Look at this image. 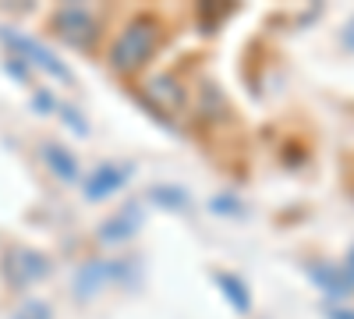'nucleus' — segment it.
<instances>
[{"label": "nucleus", "instance_id": "1", "mask_svg": "<svg viewBox=\"0 0 354 319\" xmlns=\"http://www.w3.org/2000/svg\"><path fill=\"white\" fill-rule=\"evenodd\" d=\"M156 39H160V28H156L153 18H135V21H128V28H124V33L113 39V46H110V64H113L117 71H138V68L153 57Z\"/></svg>", "mask_w": 354, "mask_h": 319}, {"label": "nucleus", "instance_id": "2", "mask_svg": "<svg viewBox=\"0 0 354 319\" xmlns=\"http://www.w3.org/2000/svg\"><path fill=\"white\" fill-rule=\"evenodd\" d=\"M0 39H4V43L11 46V53H15V57H21V61H28V64L43 68L46 75L61 78V82H71V71L61 64V57H57L53 50H46V46H39L36 39L18 36V33H11V28H0Z\"/></svg>", "mask_w": 354, "mask_h": 319}, {"label": "nucleus", "instance_id": "3", "mask_svg": "<svg viewBox=\"0 0 354 319\" xmlns=\"http://www.w3.org/2000/svg\"><path fill=\"white\" fill-rule=\"evenodd\" d=\"M53 33L61 36L64 43H71V46H88V43L96 39L100 25H96L93 11L71 4V8H61V11L53 15Z\"/></svg>", "mask_w": 354, "mask_h": 319}, {"label": "nucleus", "instance_id": "4", "mask_svg": "<svg viewBox=\"0 0 354 319\" xmlns=\"http://www.w3.org/2000/svg\"><path fill=\"white\" fill-rule=\"evenodd\" d=\"M128 277H131V270L121 259H93V263H85L78 270V295L88 298V295H96L100 287H106L113 280H128Z\"/></svg>", "mask_w": 354, "mask_h": 319}, {"label": "nucleus", "instance_id": "5", "mask_svg": "<svg viewBox=\"0 0 354 319\" xmlns=\"http://www.w3.org/2000/svg\"><path fill=\"white\" fill-rule=\"evenodd\" d=\"M4 273L11 284L25 287V284H36L50 273V259L43 252H32V248H15L4 263Z\"/></svg>", "mask_w": 354, "mask_h": 319}, {"label": "nucleus", "instance_id": "6", "mask_svg": "<svg viewBox=\"0 0 354 319\" xmlns=\"http://www.w3.org/2000/svg\"><path fill=\"white\" fill-rule=\"evenodd\" d=\"M128 178H131V167H124V163H103V167H96L93 174H88L85 195L93 202H100V199L113 195L121 185H128Z\"/></svg>", "mask_w": 354, "mask_h": 319}, {"label": "nucleus", "instance_id": "7", "mask_svg": "<svg viewBox=\"0 0 354 319\" xmlns=\"http://www.w3.org/2000/svg\"><path fill=\"white\" fill-rule=\"evenodd\" d=\"M145 96L153 100V107H156L160 113H167V121L177 118V113H181V107H185V89H181V85H177L170 75L149 78V85H145Z\"/></svg>", "mask_w": 354, "mask_h": 319}, {"label": "nucleus", "instance_id": "8", "mask_svg": "<svg viewBox=\"0 0 354 319\" xmlns=\"http://www.w3.org/2000/svg\"><path fill=\"white\" fill-rule=\"evenodd\" d=\"M138 224H142V206H124L113 220H106L100 227V238L103 241H124V238H131L138 230Z\"/></svg>", "mask_w": 354, "mask_h": 319}, {"label": "nucleus", "instance_id": "9", "mask_svg": "<svg viewBox=\"0 0 354 319\" xmlns=\"http://www.w3.org/2000/svg\"><path fill=\"white\" fill-rule=\"evenodd\" d=\"M312 280L322 287V291H330V295H351L354 291V273L351 270H337V266H308Z\"/></svg>", "mask_w": 354, "mask_h": 319}, {"label": "nucleus", "instance_id": "10", "mask_svg": "<svg viewBox=\"0 0 354 319\" xmlns=\"http://www.w3.org/2000/svg\"><path fill=\"white\" fill-rule=\"evenodd\" d=\"M43 163H46L61 181H78V160H75L64 146H57V142H46V146H43Z\"/></svg>", "mask_w": 354, "mask_h": 319}, {"label": "nucleus", "instance_id": "11", "mask_svg": "<svg viewBox=\"0 0 354 319\" xmlns=\"http://www.w3.org/2000/svg\"><path fill=\"white\" fill-rule=\"evenodd\" d=\"M216 280L223 284V295L234 302V309L248 312V291H245V284H241L238 277H230V273H216Z\"/></svg>", "mask_w": 354, "mask_h": 319}, {"label": "nucleus", "instance_id": "12", "mask_svg": "<svg viewBox=\"0 0 354 319\" xmlns=\"http://www.w3.org/2000/svg\"><path fill=\"white\" fill-rule=\"evenodd\" d=\"M15 319H50V309H46L43 302H25V305L15 312Z\"/></svg>", "mask_w": 354, "mask_h": 319}, {"label": "nucleus", "instance_id": "13", "mask_svg": "<svg viewBox=\"0 0 354 319\" xmlns=\"http://www.w3.org/2000/svg\"><path fill=\"white\" fill-rule=\"evenodd\" d=\"M330 319H354V309H330Z\"/></svg>", "mask_w": 354, "mask_h": 319}, {"label": "nucleus", "instance_id": "14", "mask_svg": "<svg viewBox=\"0 0 354 319\" xmlns=\"http://www.w3.org/2000/svg\"><path fill=\"white\" fill-rule=\"evenodd\" d=\"M344 43H347V46H354V21L347 25V36H344Z\"/></svg>", "mask_w": 354, "mask_h": 319}, {"label": "nucleus", "instance_id": "15", "mask_svg": "<svg viewBox=\"0 0 354 319\" xmlns=\"http://www.w3.org/2000/svg\"><path fill=\"white\" fill-rule=\"evenodd\" d=\"M351 273H354V248H351Z\"/></svg>", "mask_w": 354, "mask_h": 319}]
</instances>
